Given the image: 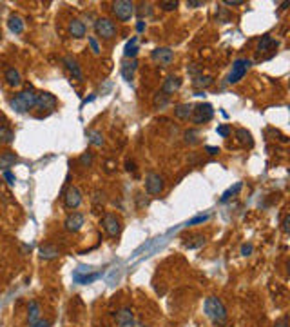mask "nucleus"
Returning <instances> with one entry per match:
<instances>
[{
  "instance_id": "49",
  "label": "nucleus",
  "mask_w": 290,
  "mask_h": 327,
  "mask_svg": "<svg viewBox=\"0 0 290 327\" xmlns=\"http://www.w3.org/2000/svg\"><path fill=\"white\" fill-rule=\"evenodd\" d=\"M49 326H51V322H49V320H38L33 327H49Z\"/></svg>"
},
{
  "instance_id": "50",
  "label": "nucleus",
  "mask_w": 290,
  "mask_h": 327,
  "mask_svg": "<svg viewBox=\"0 0 290 327\" xmlns=\"http://www.w3.org/2000/svg\"><path fill=\"white\" fill-rule=\"evenodd\" d=\"M136 29H138V33H142L145 29V24H144V20H138V24H136Z\"/></svg>"
},
{
  "instance_id": "5",
  "label": "nucleus",
  "mask_w": 290,
  "mask_h": 327,
  "mask_svg": "<svg viewBox=\"0 0 290 327\" xmlns=\"http://www.w3.org/2000/svg\"><path fill=\"white\" fill-rule=\"evenodd\" d=\"M134 6L133 2H129V0H116V2H112V13H114V17L120 20V22H129L134 15Z\"/></svg>"
},
{
  "instance_id": "18",
  "label": "nucleus",
  "mask_w": 290,
  "mask_h": 327,
  "mask_svg": "<svg viewBox=\"0 0 290 327\" xmlns=\"http://www.w3.org/2000/svg\"><path fill=\"white\" fill-rule=\"evenodd\" d=\"M64 66H66L67 71L72 75V79L84 80V73H82V69H80L78 62H76L72 57H64Z\"/></svg>"
},
{
  "instance_id": "29",
  "label": "nucleus",
  "mask_w": 290,
  "mask_h": 327,
  "mask_svg": "<svg viewBox=\"0 0 290 327\" xmlns=\"http://www.w3.org/2000/svg\"><path fill=\"white\" fill-rule=\"evenodd\" d=\"M123 55H125V58H134L136 55H138V37H133V39L125 44Z\"/></svg>"
},
{
  "instance_id": "6",
  "label": "nucleus",
  "mask_w": 290,
  "mask_h": 327,
  "mask_svg": "<svg viewBox=\"0 0 290 327\" xmlns=\"http://www.w3.org/2000/svg\"><path fill=\"white\" fill-rule=\"evenodd\" d=\"M249 68H251V60L249 58H238V60H234L232 69H230L229 77H227V84H238L247 75Z\"/></svg>"
},
{
  "instance_id": "38",
  "label": "nucleus",
  "mask_w": 290,
  "mask_h": 327,
  "mask_svg": "<svg viewBox=\"0 0 290 327\" xmlns=\"http://www.w3.org/2000/svg\"><path fill=\"white\" fill-rule=\"evenodd\" d=\"M218 22H221V24L229 22V11H227L225 7H219V9H218Z\"/></svg>"
},
{
  "instance_id": "17",
  "label": "nucleus",
  "mask_w": 290,
  "mask_h": 327,
  "mask_svg": "<svg viewBox=\"0 0 290 327\" xmlns=\"http://www.w3.org/2000/svg\"><path fill=\"white\" fill-rule=\"evenodd\" d=\"M18 157L15 151H4L0 153V169L2 171H9L17 164Z\"/></svg>"
},
{
  "instance_id": "45",
  "label": "nucleus",
  "mask_w": 290,
  "mask_h": 327,
  "mask_svg": "<svg viewBox=\"0 0 290 327\" xmlns=\"http://www.w3.org/2000/svg\"><path fill=\"white\" fill-rule=\"evenodd\" d=\"M203 4H205V2H201V0H187V7H192V9L203 7Z\"/></svg>"
},
{
  "instance_id": "25",
  "label": "nucleus",
  "mask_w": 290,
  "mask_h": 327,
  "mask_svg": "<svg viewBox=\"0 0 290 327\" xmlns=\"http://www.w3.org/2000/svg\"><path fill=\"white\" fill-rule=\"evenodd\" d=\"M274 47H278V40L270 37V35H263L261 40H259V44H257V51L259 53H265L268 49H274Z\"/></svg>"
},
{
  "instance_id": "39",
  "label": "nucleus",
  "mask_w": 290,
  "mask_h": 327,
  "mask_svg": "<svg viewBox=\"0 0 290 327\" xmlns=\"http://www.w3.org/2000/svg\"><path fill=\"white\" fill-rule=\"evenodd\" d=\"M209 220V214H198V216H194V218H190L189 222H187V226H194V224H203V222Z\"/></svg>"
},
{
  "instance_id": "12",
  "label": "nucleus",
  "mask_w": 290,
  "mask_h": 327,
  "mask_svg": "<svg viewBox=\"0 0 290 327\" xmlns=\"http://www.w3.org/2000/svg\"><path fill=\"white\" fill-rule=\"evenodd\" d=\"M36 107H40L42 111H53L56 107V98L55 95H51V93H47V91H42V93H36V104H35Z\"/></svg>"
},
{
  "instance_id": "16",
  "label": "nucleus",
  "mask_w": 290,
  "mask_h": 327,
  "mask_svg": "<svg viewBox=\"0 0 290 327\" xmlns=\"http://www.w3.org/2000/svg\"><path fill=\"white\" fill-rule=\"evenodd\" d=\"M85 33H87L85 24L80 18H72L71 22H69V35H71L72 39H84Z\"/></svg>"
},
{
  "instance_id": "41",
  "label": "nucleus",
  "mask_w": 290,
  "mask_h": 327,
  "mask_svg": "<svg viewBox=\"0 0 290 327\" xmlns=\"http://www.w3.org/2000/svg\"><path fill=\"white\" fill-rule=\"evenodd\" d=\"M87 42H89L93 53H95V55H100V45H98V40H96L95 37H89V39H87Z\"/></svg>"
},
{
  "instance_id": "31",
  "label": "nucleus",
  "mask_w": 290,
  "mask_h": 327,
  "mask_svg": "<svg viewBox=\"0 0 290 327\" xmlns=\"http://www.w3.org/2000/svg\"><path fill=\"white\" fill-rule=\"evenodd\" d=\"M183 138H185V142H187V144H190V146H196V144L200 142V138H201V133L198 129H187L183 133Z\"/></svg>"
},
{
  "instance_id": "13",
  "label": "nucleus",
  "mask_w": 290,
  "mask_h": 327,
  "mask_svg": "<svg viewBox=\"0 0 290 327\" xmlns=\"http://www.w3.org/2000/svg\"><path fill=\"white\" fill-rule=\"evenodd\" d=\"M151 57L154 62L162 64V66H169L174 60V53L171 47H156V49L152 51Z\"/></svg>"
},
{
  "instance_id": "19",
  "label": "nucleus",
  "mask_w": 290,
  "mask_h": 327,
  "mask_svg": "<svg viewBox=\"0 0 290 327\" xmlns=\"http://www.w3.org/2000/svg\"><path fill=\"white\" fill-rule=\"evenodd\" d=\"M60 247H56L55 244H44L40 247V258L42 260H55L60 256Z\"/></svg>"
},
{
  "instance_id": "32",
  "label": "nucleus",
  "mask_w": 290,
  "mask_h": 327,
  "mask_svg": "<svg viewBox=\"0 0 290 327\" xmlns=\"http://www.w3.org/2000/svg\"><path fill=\"white\" fill-rule=\"evenodd\" d=\"M241 187H243V184H241V182H236L234 187H229V189L221 195V202H227V200H230L232 197H236V195L241 191Z\"/></svg>"
},
{
  "instance_id": "23",
  "label": "nucleus",
  "mask_w": 290,
  "mask_h": 327,
  "mask_svg": "<svg viewBox=\"0 0 290 327\" xmlns=\"http://www.w3.org/2000/svg\"><path fill=\"white\" fill-rule=\"evenodd\" d=\"M134 322V315H133V309H129V307H123L116 313V324L118 327H123L127 326V324H133Z\"/></svg>"
},
{
  "instance_id": "34",
  "label": "nucleus",
  "mask_w": 290,
  "mask_h": 327,
  "mask_svg": "<svg viewBox=\"0 0 290 327\" xmlns=\"http://www.w3.org/2000/svg\"><path fill=\"white\" fill-rule=\"evenodd\" d=\"M134 13H136V15L140 17V20H142L144 17H149V15H151V13H152V6H151V4H140V6L134 9Z\"/></svg>"
},
{
  "instance_id": "44",
  "label": "nucleus",
  "mask_w": 290,
  "mask_h": 327,
  "mask_svg": "<svg viewBox=\"0 0 290 327\" xmlns=\"http://www.w3.org/2000/svg\"><path fill=\"white\" fill-rule=\"evenodd\" d=\"M4 178L7 180V184H9V186H15V182H17V176L13 175L11 171H4Z\"/></svg>"
},
{
  "instance_id": "24",
  "label": "nucleus",
  "mask_w": 290,
  "mask_h": 327,
  "mask_svg": "<svg viewBox=\"0 0 290 327\" xmlns=\"http://www.w3.org/2000/svg\"><path fill=\"white\" fill-rule=\"evenodd\" d=\"M192 115V104H178L174 106V117L180 120H189Z\"/></svg>"
},
{
  "instance_id": "1",
  "label": "nucleus",
  "mask_w": 290,
  "mask_h": 327,
  "mask_svg": "<svg viewBox=\"0 0 290 327\" xmlns=\"http://www.w3.org/2000/svg\"><path fill=\"white\" fill-rule=\"evenodd\" d=\"M203 311H205V316L214 326H223L225 322H227V307H225V304L218 296L205 298Z\"/></svg>"
},
{
  "instance_id": "36",
  "label": "nucleus",
  "mask_w": 290,
  "mask_h": 327,
  "mask_svg": "<svg viewBox=\"0 0 290 327\" xmlns=\"http://www.w3.org/2000/svg\"><path fill=\"white\" fill-rule=\"evenodd\" d=\"M160 7H162L163 11H174V9L178 7V2H176V0H162V2H160Z\"/></svg>"
},
{
  "instance_id": "28",
  "label": "nucleus",
  "mask_w": 290,
  "mask_h": 327,
  "mask_svg": "<svg viewBox=\"0 0 290 327\" xmlns=\"http://www.w3.org/2000/svg\"><path fill=\"white\" fill-rule=\"evenodd\" d=\"M236 140L240 142L241 146H249V147H252V144H254V140H252V135H251V131L243 129V127H240V129H236Z\"/></svg>"
},
{
  "instance_id": "51",
  "label": "nucleus",
  "mask_w": 290,
  "mask_h": 327,
  "mask_svg": "<svg viewBox=\"0 0 290 327\" xmlns=\"http://www.w3.org/2000/svg\"><path fill=\"white\" fill-rule=\"evenodd\" d=\"M123 327H147V326H144V324H136V322H133V324H127V326H123Z\"/></svg>"
},
{
  "instance_id": "4",
  "label": "nucleus",
  "mask_w": 290,
  "mask_h": 327,
  "mask_svg": "<svg viewBox=\"0 0 290 327\" xmlns=\"http://www.w3.org/2000/svg\"><path fill=\"white\" fill-rule=\"evenodd\" d=\"M95 31L96 35L100 37V39L104 40H111L116 37V24L112 22L111 18H106V17H102V18H96L95 20Z\"/></svg>"
},
{
  "instance_id": "47",
  "label": "nucleus",
  "mask_w": 290,
  "mask_h": 327,
  "mask_svg": "<svg viewBox=\"0 0 290 327\" xmlns=\"http://www.w3.org/2000/svg\"><path fill=\"white\" fill-rule=\"evenodd\" d=\"M205 151L209 153V155H218L219 153V147H214V146H207Z\"/></svg>"
},
{
  "instance_id": "2",
  "label": "nucleus",
  "mask_w": 290,
  "mask_h": 327,
  "mask_svg": "<svg viewBox=\"0 0 290 327\" xmlns=\"http://www.w3.org/2000/svg\"><path fill=\"white\" fill-rule=\"evenodd\" d=\"M35 104H36V93H35L31 87L17 93V95L9 100V106H11L17 113H28V111H31L35 107Z\"/></svg>"
},
{
  "instance_id": "48",
  "label": "nucleus",
  "mask_w": 290,
  "mask_h": 327,
  "mask_svg": "<svg viewBox=\"0 0 290 327\" xmlns=\"http://www.w3.org/2000/svg\"><path fill=\"white\" fill-rule=\"evenodd\" d=\"M274 327H289V318H283V320H279L274 324Z\"/></svg>"
},
{
  "instance_id": "21",
  "label": "nucleus",
  "mask_w": 290,
  "mask_h": 327,
  "mask_svg": "<svg viewBox=\"0 0 290 327\" xmlns=\"http://www.w3.org/2000/svg\"><path fill=\"white\" fill-rule=\"evenodd\" d=\"M4 79H6L7 85H11V87H20V85H22V77L18 73V69H15V68H6Z\"/></svg>"
},
{
  "instance_id": "40",
  "label": "nucleus",
  "mask_w": 290,
  "mask_h": 327,
  "mask_svg": "<svg viewBox=\"0 0 290 327\" xmlns=\"http://www.w3.org/2000/svg\"><path fill=\"white\" fill-rule=\"evenodd\" d=\"M216 133L219 136H223V138H227V136L230 135V127L227 124H221V125H218L216 127Z\"/></svg>"
},
{
  "instance_id": "43",
  "label": "nucleus",
  "mask_w": 290,
  "mask_h": 327,
  "mask_svg": "<svg viewBox=\"0 0 290 327\" xmlns=\"http://www.w3.org/2000/svg\"><path fill=\"white\" fill-rule=\"evenodd\" d=\"M281 229H283L285 235H289L290 233V214H285L283 224H281Z\"/></svg>"
},
{
  "instance_id": "10",
  "label": "nucleus",
  "mask_w": 290,
  "mask_h": 327,
  "mask_svg": "<svg viewBox=\"0 0 290 327\" xmlns=\"http://www.w3.org/2000/svg\"><path fill=\"white\" fill-rule=\"evenodd\" d=\"M85 224V216L82 213H76V211H72V213L67 214V218L64 220V227H66V231L69 233H78Z\"/></svg>"
},
{
  "instance_id": "52",
  "label": "nucleus",
  "mask_w": 290,
  "mask_h": 327,
  "mask_svg": "<svg viewBox=\"0 0 290 327\" xmlns=\"http://www.w3.org/2000/svg\"><path fill=\"white\" fill-rule=\"evenodd\" d=\"M134 169V164L133 162H127V171H133Z\"/></svg>"
},
{
  "instance_id": "37",
  "label": "nucleus",
  "mask_w": 290,
  "mask_h": 327,
  "mask_svg": "<svg viewBox=\"0 0 290 327\" xmlns=\"http://www.w3.org/2000/svg\"><path fill=\"white\" fill-rule=\"evenodd\" d=\"M93 160H95V157H93V153L91 151H85L82 157H80V164L82 165H85V167H89L91 164H93Z\"/></svg>"
},
{
  "instance_id": "27",
  "label": "nucleus",
  "mask_w": 290,
  "mask_h": 327,
  "mask_svg": "<svg viewBox=\"0 0 290 327\" xmlns=\"http://www.w3.org/2000/svg\"><path fill=\"white\" fill-rule=\"evenodd\" d=\"M15 140V133L9 129V125L4 124V120H0V142L2 144H11Z\"/></svg>"
},
{
  "instance_id": "35",
  "label": "nucleus",
  "mask_w": 290,
  "mask_h": 327,
  "mask_svg": "<svg viewBox=\"0 0 290 327\" xmlns=\"http://www.w3.org/2000/svg\"><path fill=\"white\" fill-rule=\"evenodd\" d=\"M212 82H214L212 77H196L192 84H194V87H203V89H205V87H209Z\"/></svg>"
},
{
  "instance_id": "8",
  "label": "nucleus",
  "mask_w": 290,
  "mask_h": 327,
  "mask_svg": "<svg viewBox=\"0 0 290 327\" xmlns=\"http://www.w3.org/2000/svg\"><path fill=\"white\" fill-rule=\"evenodd\" d=\"M163 187H165L163 176L149 171L147 176H145V189H147V193H149V195H160V193L163 191Z\"/></svg>"
},
{
  "instance_id": "30",
  "label": "nucleus",
  "mask_w": 290,
  "mask_h": 327,
  "mask_svg": "<svg viewBox=\"0 0 290 327\" xmlns=\"http://www.w3.org/2000/svg\"><path fill=\"white\" fill-rule=\"evenodd\" d=\"M152 106H154V109H165V107L169 106V96L167 95H163L162 91L160 93H156L154 95V98H152Z\"/></svg>"
},
{
  "instance_id": "9",
  "label": "nucleus",
  "mask_w": 290,
  "mask_h": 327,
  "mask_svg": "<svg viewBox=\"0 0 290 327\" xmlns=\"http://www.w3.org/2000/svg\"><path fill=\"white\" fill-rule=\"evenodd\" d=\"M98 277H100V273H93V267H85V265H80L78 269L72 273L74 282L82 284V286H87V284L95 282Z\"/></svg>"
},
{
  "instance_id": "22",
  "label": "nucleus",
  "mask_w": 290,
  "mask_h": 327,
  "mask_svg": "<svg viewBox=\"0 0 290 327\" xmlns=\"http://www.w3.org/2000/svg\"><path fill=\"white\" fill-rule=\"evenodd\" d=\"M7 28L9 31L15 35H22L24 33V28H26V24H24L22 17H18V15H11V17L7 18Z\"/></svg>"
},
{
  "instance_id": "42",
  "label": "nucleus",
  "mask_w": 290,
  "mask_h": 327,
  "mask_svg": "<svg viewBox=\"0 0 290 327\" xmlns=\"http://www.w3.org/2000/svg\"><path fill=\"white\" fill-rule=\"evenodd\" d=\"M252 251H254V245H252V244H243V245H241V254H243V256H251Z\"/></svg>"
},
{
  "instance_id": "33",
  "label": "nucleus",
  "mask_w": 290,
  "mask_h": 327,
  "mask_svg": "<svg viewBox=\"0 0 290 327\" xmlns=\"http://www.w3.org/2000/svg\"><path fill=\"white\" fill-rule=\"evenodd\" d=\"M190 240H192V242H185V247L187 249H198L205 244V237H203V235H194Z\"/></svg>"
},
{
  "instance_id": "11",
  "label": "nucleus",
  "mask_w": 290,
  "mask_h": 327,
  "mask_svg": "<svg viewBox=\"0 0 290 327\" xmlns=\"http://www.w3.org/2000/svg\"><path fill=\"white\" fill-rule=\"evenodd\" d=\"M80 204H82V191L76 186H69L66 195H64V205L72 211V209L78 207Z\"/></svg>"
},
{
  "instance_id": "15",
  "label": "nucleus",
  "mask_w": 290,
  "mask_h": 327,
  "mask_svg": "<svg viewBox=\"0 0 290 327\" xmlns=\"http://www.w3.org/2000/svg\"><path fill=\"white\" fill-rule=\"evenodd\" d=\"M180 87H181V79H180V77H167L162 84V93L171 96V95H174Z\"/></svg>"
},
{
  "instance_id": "7",
  "label": "nucleus",
  "mask_w": 290,
  "mask_h": 327,
  "mask_svg": "<svg viewBox=\"0 0 290 327\" xmlns=\"http://www.w3.org/2000/svg\"><path fill=\"white\" fill-rule=\"evenodd\" d=\"M102 227L106 229V233L109 235V237L114 238L120 235V231H122V222H120V218H118L116 214L106 213L104 214V218H102Z\"/></svg>"
},
{
  "instance_id": "26",
  "label": "nucleus",
  "mask_w": 290,
  "mask_h": 327,
  "mask_svg": "<svg viewBox=\"0 0 290 327\" xmlns=\"http://www.w3.org/2000/svg\"><path fill=\"white\" fill-rule=\"evenodd\" d=\"M85 136H87V140H89L91 146L102 147L104 144H106V140H104V135H102L100 131H96V129H87V131H85Z\"/></svg>"
},
{
  "instance_id": "3",
  "label": "nucleus",
  "mask_w": 290,
  "mask_h": 327,
  "mask_svg": "<svg viewBox=\"0 0 290 327\" xmlns=\"http://www.w3.org/2000/svg\"><path fill=\"white\" fill-rule=\"evenodd\" d=\"M212 117H214V107L209 102H201V104L192 106V115H190L192 124L196 125L207 124L209 120H212Z\"/></svg>"
},
{
  "instance_id": "20",
  "label": "nucleus",
  "mask_w": 290,
  "mask_h": 327,
  "mask_svg": "<svg viewBox=\"0 0 290 327\" xmlns=\"http://www.w3.org/2000/svg\"><path fill=\"white\" fill-rule=\"evenodd\" d=\"M136 69H138V60H134V58H131V60H125V62L122 64V77H123V80L131 82V80L134 79V73H136Z\"/></svg>"
},
{
  "instance_id": "46",
  "label": "nucleus",
  "mask_w": 290,
  "mask_h": 327,
  "mask_svg": "<svg viewBox=\"0 0 290 327\" xmlns=\"http://www.w3.org/2000/svg\"><path fill=\"white\" fill-rule=\"evenodd\" d=\"M225 6H243L245 0H223Z\"/></svg>"
},
{
  "instance_id": "14",
  "label": "nucleus",
  "mask_w": 290,
  "mask_h": 327,
  "mask_svg": "<svg viewBox=\"0 0 290 327\" xmlns=\"http://www.w3.org/2000/svg\"><path fill=\"white\" fill-rule=\"evenodd\" d=\"M38 320H42V309L36 300H31L28 304V327H33Z\"/></svg>"
}]
</instances>
